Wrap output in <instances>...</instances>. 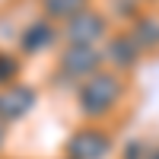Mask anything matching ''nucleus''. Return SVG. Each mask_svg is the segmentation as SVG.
Returning <instances> with one entry per match:
<instances>
[{"instance_id":"1","label":"nucleus","mask_w":159,"mask_h":159,"mask_svg":"<svg viewBox=\"0 0 159 159\" xmlns=\"http://www.w3.org/2000/svg\"><path fill=\"white\" fill-rule=\"evenodd\" d=\"M64 35H67L70 45H89V48H92V45L105 35V16L96 13V10H80L73 19H67Z\"/></svg>"},{"instance_id":"2","label":"nucleus","mask_w":159,"mask_h":159,"mask_svg":"<svg viewBox=\"0 0 159 159\" xmlns=\"http://www.w3.org/2000/svg\"><path fill=\"white\" fill-rule=\"evenodd\" d=\"M118 89H121L118 76H111V73H92V76L86 80V86H83L80 105H83L86 111H105V108H108V102L118 96Z\"/></svg>"},{"instance_id":"3","label":"nucleus","mask_w":159,"mask_h":159,"mask_svg":"<svg viewBox=\"0 0 159 159\" xmlns=\"http://www.w3.org/2000/svg\"><path fill=\"white\" fill-rule=\"evenodd\" d=\"M61 67L73 73V76H83V73H92L99 67V51L89 48V45H70L61 57Z\"/></svg>"},{"instance_id":"4","label":"nucleus","mask_w":159,"mask_h":159,"mask_svg":"<svg viewBox=\"0 0 159 159\" xmlns=\"http://www.w3.org/2000/svg\"><path fill=\"white\" fill-rule=\"evenodd\" d=\"M51 42H57V32H54V25H51V19H35L29 29L22 32V48L25 51H42Z\"/></svg>"},{"instance_id":"5","label":"nucleus","mask_w":159,"mask_h":159,"mask_svg":"<svg viewBox=\"0 0 159 159\" xmlns=\"http://www.w3.org/2000/svg\"><path fill=\"white\" fill-rule=\"evenodd\" d=\"M105 143H108V137L102 134V130H83L76 140H73V156L76 159H99L105 153Z\"/></svg>"},{"instance_id":"6","label":"nucleus","mask_w":159,"mask_h":159,"mask_svg":"<svg viewBox=\"0 0 159 159\" xmlns=\"http://www.w3.org/2000/svg\"><path fill=\"white\" fill-rule=\"evenodd\" d=\"M42 10H45L48 19H61V22H67V19L76 16L80 10H86V0H42Z\"/></svg>"},{"instance_id":"7","label":"nucleus","mask_w":159,"mask_h":159,"mask_svg":"<svg viewBox=\"0 0 159 159\" xmlns=\"http://www.w3.org/2000/svg\"><path fill=\"white\" fill-rule=\"evenodd\" d=\"M130 38L140 45H159V16H140Z\"/></svg>"},{"instance_id":"8","label":"nucleus","mask_w":159,"mask_h":159,"mask_svg":"<svg viewBox=\"0 0 159 159\" xmlns=\"http://www.w3.org/2000/svg\"><path fill=\"white\" fill-rule=\"evenodd\" d=\"M29 102H32L29 89H10L7 96H0V111H7V115H19Z\"/></svg>"},{"instance_id":"9","label":"nucleus","mask_w":159,"mask_h":159,"mask_svg":"<svg viewBox=\"0 0 159 159\" xmlns=\"http://www.w3.org/2000/svg\"><path fill=\"white\" fill-rule=\"evenodd\" d=\"M108 54L115 64H121V61H134L137 57V51H134V38H111L108 42Z\"/></svg>"}]
</instances>
